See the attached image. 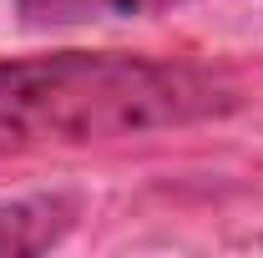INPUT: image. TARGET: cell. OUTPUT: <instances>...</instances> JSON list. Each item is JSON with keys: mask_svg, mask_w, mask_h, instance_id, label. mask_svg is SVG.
<instances>
[{"mask_svg": "<svg viewBox=\"0 0 263 258\" xmlns=\"http://www.w3.org/2000/svg\"><path fill=\"white\" fill-rule=\"evenodd\" d=\"M76 223V202L71 197H15L0 202V258L15 253H41L51 243H61Z\"/></svg>", "mask_w": 263, "mask_h": 258, "instance_id": "cell-2", "label": "cell"}, {"mask_svg": "<svg viewBox=\"0 0 263 258\" xmlns=\"http://www.w3.org/2000/svg\"><path fill=\"white\" fill-rule=\"evenodd\" d=\"M177 5L187 0H15V15L31 31H61V26H101V21H142Z\"/></svg>", "mask_w": 263, "mask_h": 258, "instance_id": "cell-3", "label": "cell"}, {"mask_svg": "<svg viewBox=\"0 0 263 258\" xmlns=\"http://www.w3.org/2000/svg\"><path fill=\"white\" fill-rule=\"evenodd\" d=\"M238 106L218 71L132 51L0 56V152L97 147L193 127Z\"/></svg>", "mask_w": 263, "mask_h": 258, "instance_id": "cell-1", "label": "cell"}]
</instances>
